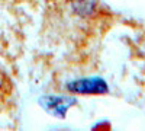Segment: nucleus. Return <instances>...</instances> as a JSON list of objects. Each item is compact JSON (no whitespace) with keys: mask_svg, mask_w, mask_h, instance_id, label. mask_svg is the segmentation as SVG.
<instances>
[{"mask_svg":"<svg viewBox=\"0 0 145 131\" xmlns=\"http://www.w3.org/2000/svg\"><path fill=\"white\" fill-rule=\"evenodd\" d=\"M0 86H2V83H0Z\"/></svg>","mask_w":145,"mask_h":131,"instance_id":"obj_2","label":"nucleus"},{"mask_svg":"<svg viewBox=\"0 0 145 131\" xmlns=\"http://www.w3.org/2000/svg\"><path fill=\"white\" fill-rule=\"evenodd\" d=\"M68 89L71 92H77V93H105L107 92V88L105 85L103 80L99 79H90V80H78L74 83H70Z\"/></svg>","mask_w":145,"mask_h":131,"instance_id":"obj_1","label":"nucleus"}]
</instances>
